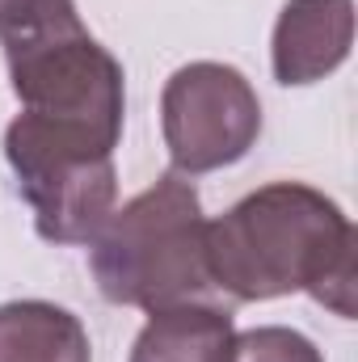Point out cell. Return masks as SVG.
<instances>
[{
    "label": "cell",
    "instance_id": "6da1fadb",
    "mask_svg": "<svg viewBox=\"0 0 358 362\" xmlns=\"http://www.w3.org/2000/svg\"><path fill=\"white\" fill-rule=\"evenodd\" d=\"M358 232L316 185L270 181L207 219V266L215 291L236 303L308 291L337 316H354Z\"/></svg>",
    "mask_w": 358,
    "mask_h": 362
},
{
    "label": "cell",
    "instance_id": "7a4b0ae2",
    "mask_svg": "<svg viewBox=\"0 0 358 362\" xmlns=\"http://www.w3.org/2000/svg\"><path fill=\"white\" fill-rule=\"evenodd\" d=\"M89 270L110 303L148 316L181 303H211L207 215L194 181L169 169L127 206H114L89 240Z\"/></svg>",
    "mask_w": 358,
    "mask_h": 362
},
{
    "label": "cell",
    "instance_id": "3957f363",
    "mask_svg": "<svg viewBox=\"0 0 358 362\" xmlns=\"http://www.w3.org/2000/svg\"><path fill=\"white\" fill-rule=\"evenodd\" d=\"M4 160L51 245H89L114 211V148L81 127L21 110L4 131Z\"/></svg>",
    "mask_w": 358,
    "mask_h": 362
},
{
    "label": "cell",
    "instance_id": "277c9868",
    "mask_svg": "<svg viewBox=\"0 0 358 362\" xmlns=\"http://www.w3.org/2000/svg\"><path fill=\"white\" fill-rule=\"evenodd\" d=\"M4 64L25 114L81 127L118 148L127 110L122 64L85 30L81 17L4 42Z\"/></svg>",
    "mask_w": 358,
    "mask_h": 362
},
{
    "label": "cell",
    "instance_id": "5b68a950",
    "mask_svg": "<svg viewBox=\"0 0 358 362\" xmlns=\"http://www.w3.org/2000/svg\"><path fill=\"white\" fill-rule=\"evenodd\" d=\"M161 131L173 173L198 177L249 156L262 135L258 89L232 64L198 59L178 68L161 93Z\"/></svg>",
    "mask_w": 358,
    "mask_h": 362
},
{
    "label": "cell",
    "instance_id": "8992f818",
    "mask_svg": "<svg viewBox=\"0 0 358 362\" xmlns=\"http://www.w3.org/2000/svg\"><path fill=\"white\" fill-rule=\"evenodd\" d=\"M354 47V0H287L274 21L270 64L278 85H316L333 76Z\"/></svg>",
    "mask_w": 358,
    "mask_h": 362
},
{
    "label": "cell",
    "instance_id": "52a82bcc",
    "mask_svg": "<svg viewBox=\"0 0 358 362\" xmlns=\"http://www.w3.org/2000/svg\"><path fill=\"white\" fill-rule=\"evenodd\" d=\"M232 337L236 325L228 308L181 303L148 316L131 346V362H228Z\"/></svg>",
    "mask_w": 358,
    "mask_h": 362
},
{
    "label": "cell",
    "instance_id": "ba28073f",
    "mask_svg": "<svg viewBox=\"0 0 358 362\" xmlns=\"http://www.w3.org/2000/svg\"><path fill=\"white\" fill-rule=\"evenodd\" d=\"M0 362H93L81 316L47 299L0 303Z\"/></svg>",
    "mask_w": 358,
    "mask_h": 362
},
{
    "label": "cell",
    "instance_id": "9c48e42d",
    "mask_svg": "<svg viewBox=\"0 0 358 362\" xmlns=\"http://www.w3.org/2000/svg\"><path fill=\"white\" fill-rule=\"evenodd\" d=\"M228 362H325L316 341L287 325H262L232 337Z\"/></svg>",
    "mask_w": 358,
    "mask_h": 362
},
{
    "label": "cell",
    "instance_id": "30bf717a",
    "mask_svg": "<svg viewBox=\"0 0 358 362\" xmlns=\"http://www.w3.org/2000/svg\"><path fill=\"white\" fill-rule=\"evenodd\" d=\"M72 17H81L76 0H0V42L38 34L47 25L72 21Z\"/></svg>",
    "mask_w": 358,
    "mask_h": 362
}]
</instances>
